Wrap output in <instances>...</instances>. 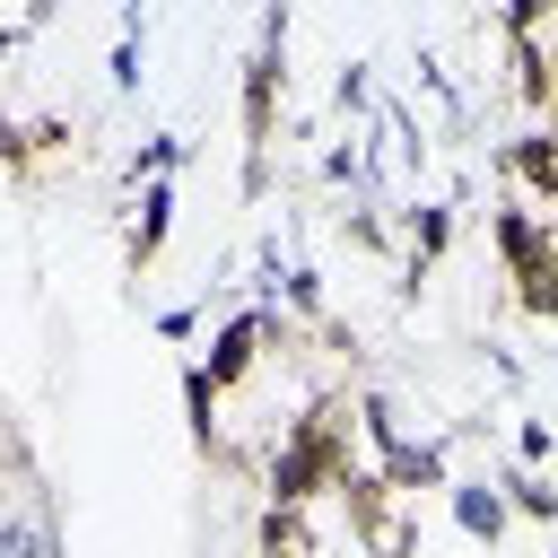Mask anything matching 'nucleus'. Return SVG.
I'll return each instance as SVG.
<instances>
[{"label": "nucleus", "mask_w": 558, "mask_h": 558, "mask_svg": "<svg viewBox=\"0 0 558 558\" xmlns=\"http://www.w3.org/2000/svg\"><path fill=\"white\" fill-rule=\"evenodd\" d=\"M0 558H52V549H44V532H26V523H9V532H0Z\"/></svg>", "instance_id": "1"}]
</instances>
